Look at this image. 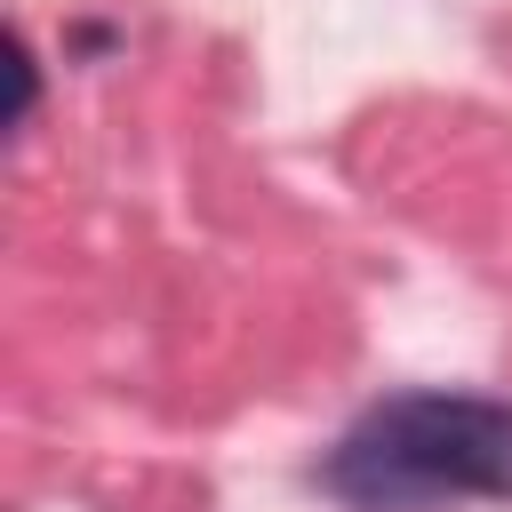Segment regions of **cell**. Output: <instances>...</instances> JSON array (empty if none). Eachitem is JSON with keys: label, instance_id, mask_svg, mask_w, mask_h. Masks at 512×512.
Returning <instances> with one entry per match:
<instances>
[{"label": "cell", "instance_id": "6da1fadb", "mask_svg": "<svg viewBox=\"0 0 512 512\" xmlns=\"http://www.w3.org/2000/svg\"><path fill=\"white\" fill-rule=\"evenodd\" d=\"M352 512H456L512 504V400L480 392H392L320 464Z\"/></svg>", "mask_w": 512, "mask_h": 512}, {"label": "cell", "instance_id": "7a4b0ae2", "mask_svg": "<svg viewBox=\"0 0 512 512\" xmlns=\"http://www.w3.org/2000/svg\"><path fill=\"white\" fill-rule=\"evenodd\" d=\"M8 72H16V128L32 120V96H40V72H32V48L8 40Z\"/></svg>", "mask_w": 512, "mask_h": 512}]
</instances>
